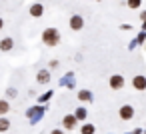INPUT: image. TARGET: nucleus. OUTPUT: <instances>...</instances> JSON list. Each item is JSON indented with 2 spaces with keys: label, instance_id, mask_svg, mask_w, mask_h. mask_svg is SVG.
Segmentation results:
<instances>
[{
  "label": "nucleus",
  "instance_id": "nucleus-1",
  "mask_svg": "<svg viewBox=\"0 0 146 134\" xmlns=\"http://www.w3.org/2000/svg\"><path fill=\"white\" fill-rule=\"evenodd\" d=\"M40 38H42V42L46 46H58L60 44V32L56 28H44Z\"/></svg>",
  "mask_w": 146,
  "mask_h": 134
},
{
  "label": "nucleus",
  "instance_id": "nucleus-2",
  "mask_svg": "<svg viewBox=\"0 0 146 134\" xmlns=\"http://www.w3.org/2000/svg\"><path fill=\"white\" fill-rule=\"evenodd\" d=\"M68 26H70L74 32H80V30L84 28V18H82L80 14H74V16H70V20H68Z\"/></svg>",
  "mask_w": 146,
  "mask_h": 134
},
{
  "label": "nucleus",
  "instance_id": "nucleus-3",
  "mask_svg": "<svg viewBox=\"0 0 146 134\" xmlns=\"http://www.w3.org/2000/svg\"><path fill=\"white\" fill-rule=\"evenodd\" d=\"M108 84H110L112 90H122L124 88V76L122 74H112L108 78Z\"/></svg>",
  "mask_w": 146,
  "mask_h": 134
},
{
  "label": "nucleus",
  "instance_id": "nucleus-4",
  "mask_svg": "<svg viewBox=\"0 0 146 134\" xmlns=\"http://www.w3.org/2000/svg\"><path fill=\"white\" fill-rule=\"evenodd\" d=\"M118 116H120V120H132V118H134V108H132V104H124V106H120Z\"/></svg>",
  "mask_w": 146,
  "mask_h": 134
},
{
  "label": "nucleus",
  "instance_id": "nucleus-5",
  "mask_svg": "<svg viewBox=\"0 0 146 134\" xmlns=\"http://www.w3.org/2000/svg\"><path fill=\"white\" fill-rule=\"evenodd\" d=\"M132 88H134V90H138V92L146 90V76H142V74L134 76V78H132Z\"/></svg>",
  "mask_w": 146,
  "mask_h": 134
},
{
  "label": "nucleus",
  "instance_id": "nucleus-6",
  "mask_svg": "<svg viewBox=\"0 0 146 134\" xmlns=\"http://www.w3.org/2000/svg\"><path fill=\"white\" fill-rule=\"evenodd\" d=\"M76 124H78V120L74 118V114H66V116L62 118V126H64L66 130H74Z\"/></svg>",
  "mask_w": 146,
  "mask_h": 134
},
{
  "label": "nucleus",
  "instance_id": "nucleus-7",
  "mask_svg": "<svg viewBox=\"0 0 146 134\" xmlns=\"http://www.w3.org/2000/svg\"><path fill=\"white\" fill-rule=\"evenodd\" d=\"M12 48H14V40L10 36H6V38L0 40V50H2V52H10Z\"/></svg>",
  "mask_w": 146,
  "mask_h": 134
},
{
  "label": "nucleus",
  "instance_id": "nucleus-8",
  "mask_svg": "<svg viewBox=\"0 0 146 134\" xmlns=\"http://www.w3.org/2000/svg\"><path fill=\"white\" fill-rule=\"evenodd\" d=\"M36 82H38V84H48V82H50V72H48V70H38Z\"/></svg>",
  "mask_w": 146,
  "mask_h": 134
},
{
  "label": "nucleus",
  "instance_id": "nucleus-9",
  "mask_svg": "<svg viewBox=\"0 0 146 134\" xmlns=\"http://www.w3.org/2000/svg\"><path fill=\"white\" fill-rule=\"evenodd\" d=\"M42 14H44V6H42L40 2H38V4H32V6H30V16H34V18H40Z\"/></svg>",
  "mask_w": 146,
  "mask_h": 134
},
{
  "label": "nucleus",
  "instance_id": "nucleus-10",
  "mask_svg": "<svg viewBox=\"0 0 146 134\" xmlns=\"http://www.w3.org/2000/svg\"><path fill=\"white\" fill-rule=\"evenodd\" d=\"M78 100H82V102H90V100H92V94H90L88 90H80V92H78Z\"/></svg>",
  "mask_w": 146,
  "mask_h": 134
},
{
  "label": "nucleus",
  "instance_id": "nucleus-11",
  "mask_svg": "<svg viewBox=\"0 0 146 134\" xmlns=\"http://www.w3.org/2000/svg\"><path fill=\"white\" fill-rule=\"evenodd\" d=\"M10 128V120L4 118V116H0V132H6Z\"/></svg>",
  "mask_w": 146,
  "mask_h": 134
},
{
  "label": "nucleus",
  "instance_id": "nucleus-12",
  "mask_svg": "<svg viewBox=\"0 0 146 134\" xmlns=\"http://www.w3.org/2000/svg\"><path fill=\"white\" fill-rule=\"evenodd\" d=\"M8 110H10V104L6 100H0V116H6Z\"/></svg>",
  "mask_w": 146,
  "mask_h": 134
},
{
  "label": "nucleus",
  "instance_id": "nucleus-13",
  "mask_svg": "<svg viewBox=\"0 0 146 134\" xmlns=\"http://www.w3.org/2000/svg\"><path fill=\"white\" fill-rule=\"evenodd\" d=\"M74 118H76V120H86V108H78V110L74 112Z\"/></svg>",
  "mask_w": 146,
  "mask_h": 134
},
{
  "label": "nucleus",
  "instance_id": "nucleus-14",
  "mask_svg": "<svg viewBox=\"0 0 146 134\" xmlns=\"http://www.w3.org/2000/svg\"><path fill=\"white\" fill-rule=\"evenodd\" d=\"M94 130H96V128H94V124H84V126L80 128V132H82V134H94Z\"/></svg>",
  "mask_w": 146,
  "mask_h": 134
},
{
  "label": "nucleus",
  "instance_id": "nucleus-15",
  "mask_svg": "<svg viewBox=\"0 0 146 134\" xmlns=\"http://www.w3.org/2000/svg\"><path fill=\"white\" fill-rule=\"evenodd\" d=\"M140 2H142V0H128V6H130V8H138Z\"/></svg>",
  "mask_w": 146,
  "mask_h": 134
},
{
  "label": "nucleus",
  "instance_id": "nucleus-16",
  "mask_svg": "<svg viewBox=\"0 0 146 134\" xmlns=\"http://www.w3.org/2000/svg\"><path fill=\"white\" fill-rule=\"evenodd\" d=\"M50 134H64V132H62V130H52Z\"/></svg>",
  "mask_w": 146,
  "mask_h": 134
},
{
  "label": "nucleus",
  "instance_id": "nucleus-17",
  "mask_svg": "<svg viewBox=\"0 0 146 134\" xmlns=\"http://www.w3.org/2000/svg\"><path fill=\"white\" fill-rule=\"evenodd\" d=\"M2 28H4V20H2V18H0V30H2Z\"/></svg>",
  "mask_w": 146,
  "mask_h": 134
}]
</instances>
